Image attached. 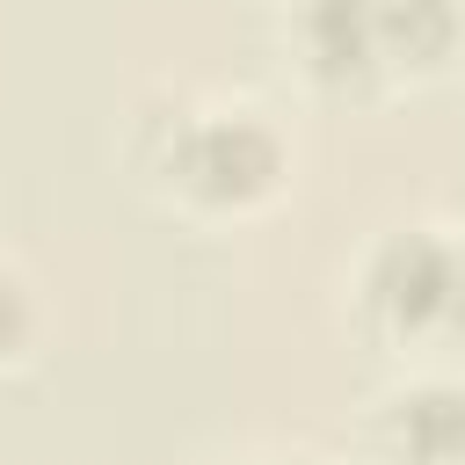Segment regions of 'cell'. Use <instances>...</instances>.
Wrapping results in <instances>:
<instances>
[{"label": "cell", "instance_id": "6da1fadb", "mask_svg": "<svg viewBox=\"0 0 465 465\" xmlns=\"http://www.w3.org/2000/svg\"><path fill=\"white\" fill-rule=\"evenodd\" d=\"M167 174H174L196 203H211V211H247V203H262V196L276 189L283 145H276V131H269L254 109H211V116H196V124L174 138Z\"/></svg>", "mask_w": 465, "mask_h": 465}, {"label": "cell", "instance_id": "7a4b0ae2", "mask_svg": "<svg viewBox=\"0 0 465 465\" xmlns=\"http://www.w3.org/2000/svg\"><path fill=\"white\" fill-rule=\"evenodd\" d=\"M363 298L400 334H443L465 320V247L436 232H392L363 269Z\"/></svg>", "mask_w": 465, "mask_h": 465}, {"label": "cell", "instance_id": "3957f363", "mask_svg": "<svg viewBox=\"0 0 465 465\" xmlns=\"http://www.w3.org/2000/svg\"><path fill=\"white\" fill-rule=\"evenodd\" d=\"M298 44L312 80L327 87H356L385 65L378 44V0H298Z\"/></svg>", "mask_w": 465, "mask_h": 465}, {"label": "cell", "instance_id": "277c9868", "mask_svg": "<svg viewBox=\"0 0 465 465\" xmlns=\"http://www.w3.org/2000/svg\"><path fill=\"white\" fill-rule=\"evenodd\" d=\"M385 450L400 465H465V385L421 378L385 400Z\"/></svg>", "mask_w": 465, "mask_h": 465}, {"label": "cell", "instance_id": "5b68a950", "mask_svg": "<svg viewBox=\"0 0 465 465\" xmlns=\"http://www.w3.org/2000/svg\"><path fill=\"white\" fill-rule=\"evenodd\" d=\"M378 44L392 65H436L458 44V7L450 0H378Z\"/></svg>", "mask_w": 465, "mask_h": 465}, {"label": "cell", "instance_id": "8992f818", "mask_svg": "<svg viewBox=\"0 0 465 465\" xmlns=\"http://www.w3.org/2000/svg\"><path fill=\"white\" fill-rule=\"evenodd\" d=\"M458 203H465V167H458Z\"/></svg>", "mask_w": 465, "mask_h": 465}]
</instances>
